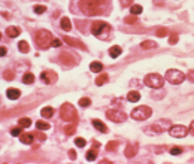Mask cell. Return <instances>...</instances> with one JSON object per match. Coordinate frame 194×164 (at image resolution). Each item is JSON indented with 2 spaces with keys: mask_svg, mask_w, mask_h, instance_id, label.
<instances>
[{
  "mask_svg": "<svg viewBox=\"0 0 194 164\" xmlns=\"http://www.w3.org/2000/svg\"><path fill=\"white\" fill-rule=\"evenodd\" d=\"M18 122H19V127H21V128H27V127H30V126H32V121H30L29 118H21Z\"/></svg>",
  "mask_w": 194,
  "mask_h": 164,
  "instance_id": "obj_29",
  "label": "cell"
},
{
  "mask_svg": "<svg viewBox=\"0 0 194 164\" xmlns=\"http://www.w3.org/2000/svg\"><path fill=\"white\" fill-rule=\"evenodd\" d=\"M109 81V76L106 75V73H100L99 76H97V79H96V84L100 87V85H103V84H106Z\"/></svg>",
  "mask_w": 194,
  "mask_h": 164,
  "instance_id": "obj_25",
  "label": "cell"
},
{
  "mask_svg": "<svg viewBox=\"0 0 194 164\" xmlns=\"http://www.w3.org/2000/svg\"><path fill=\"white\" fill-rule=\"evenodd\" d=\"M178 39H179V36H178L176 33H172L170 37H169V43H170V45H175L178 42Z\"/></svg>",
  "mask_w": 194,
  "mask_h": 164,
  "instance_id": "obj_39",
  "label": "cell"
},
{
  "mask_svg": "<svg viewBox=\"0 0 194 164\" xmlns=\"http://www.w3.org/2000/svg\"><path fill=\"white\" fill-rule=\"evenodd\" d=\"M60 45H61V40H58V39H54L53 43H51V46H55V48L60 46Z\"/></svg>",
  "mask_w": 194,
  "mask_h": 164,
  "instance_id": "obj_43",
  "label": "cell"
},
{
  "mask_svg": "<svg viewBox=\"0 0 194 164\" xmlns=\"http://www.w3.org/2000/svg\"><path fill=\"white\" fill-rule=\"evenodd\" d=\"M91 105V100H90L88 97H82V99H79V106H82V108H87Z\"/></svg>",
  "mask_w": 194,
  "mask_h": 164,
  "instance_id": "obj_32",
  "label": "cell"
},
{
  "mask_svg": "<svg viewBox=\"0 0 194 164\" xmlns=\"http://www.w3.org/2000/svg\"><path fill=\"white\" fill-rule=\"evenodd\" d=\"M188 78H190L191 81H194V72H193V70H191V72L188 73Z\"/></svg>",
  "mask_w": 194,
  "mask_h": 164,
  "instance_id": "obj_48",
  "label": "cell"
},
{
  "mask_svg": "<svg viewBox=\"0 0 194 164\" xmlns=\"http://www.w3.org/2000/svg\"><path fill=\"white\" fill-rule=\"evenodd\" d=\"M53 40H54L53 33L48 32V30H39V32L36 33V36H35L36 45H37L39 48H42V49L49 48L51 43H53Z\"/></svg>",
  "mask_w": 194,
  "mask_h": 164,
  "instance_id": "obj_2",
  "label": "cell"
},
{
  "mask_svg": "<svg viewBox=\"0 0 194 164\" xmlns=\"http://www.w3.org/2000/svg\"><path fill=\"white\" fill-rule=\"evenodd\" d=\"M11 134H12V136H19V134H21V127L12 128V130H11Z\"/></svg>",
  "mask_w": 194,
  "mask_h": 164,
  "instance_id": "obj_42",
  "label": "cell"
},
{
  "mask_svg": "<svg viewBox=\"0 0 194 164\" xmlns=\"http://www.w3.org/2000/svg\"><path fill=\"white\" fill-rule=\"evenodd\" d=\"M170 128V122L167 121V119H161L158 121L157 124H152L149 130H155V133H161V131H166V130H169Z\"/></svg>",
  "mask_w": 194,
  "mask_h": 164,
  "instance_id": "obj_11",
  "label": "cell"
},
{
  "mask_svg": "<svg viewBox=\"0 0 194 164\" xmlns=\"http://www.w3.org/2000/svg\"><path fill=\"white\" fill-rule=\"evenodd\" d=\"M181 154H182V148H179V146H173L170 149V155H181Z\"/></svg>",
  "mask_w": 194,
  "mask_h": 164,
  "instance_id": "obj_36",
  "label": "cell"
},
{
  "mask_svg": "<svg viewBox=\"0 0 194 164\" xmlns=\"http://www.w3.org/2000/svg\"><path fill=\"white\" fill-rule=\"evenodd\" d=\"M109 55H111L112 58H117L118 55H121V46L114 45L112 48H109Z\"/></svg>",
  "mask_w": 194,
  "mask_h": 164,
  "instance_id": "obj_19",
  "label": "cell"
},
{
  "mask_svg": "<svg viewBox=\"0 0 194 164\" xmlns=\"http://www.w3.org/2000/svg\"><path fill=\"white\" fill-rule=\"evenodd\" d=\"M141 46L143 49H154V48H157V43L154 40H143L141 43Z\"/></svg>",
  "mask_w": 194,
  "mask_h": 164,
  "instance_id": "obj_21",
  "label": "cell"
},
{
  "mask_svg": "<svg viewBox=\"0 0 194 164\" xmlns=\"http://www.w3.org/2000/svg\"><path fill=\"white\" fill-rule=\"evenodd\" d=\"M127 100L131 102V103H136V102L141 100V94H139L138 91H130L128 94H127Z\"/></svg>",
  "mask_w": 194,
  "mask_h": 164,
  "instance_id": "obj_17",
  "label": "cell"
},
{
  "mask_svg": "<svg viewBox=\"0 0 194 164\" xmlns=\"http://www.w3.org/2000/svg\"><path fill=\"white\" fill-rule=\"evenodd\" d=\"M124 21L128 22V24H134V22H136V15H130V17L124 18Z\"/></svg>",
  "mask_w": 194,
  "mask_h": 164,
  "instance_id": "obj_41",
  "label": "cell"
},
{
  "mask_svg": "<svg viewBox=\"0 0 194 164\" xmlns=\"http://www.w3.org/2000/svg\"><path fill=\"white\" fill-rule=\"evenodd\" d=\"M190 131H188V128L185 127V126H172V127L169 128V134L172 136V137H176V139H181V137H185L187 134H188Z\"/></svg>",
  "mask_w": 194,
  "mask_h": 164,
  "instance_id": "obj_8",
  "label": "cell"
},
{
  "mask_svg": "<svg viewBox=\"0 0 194 164\" xmlns=\"http://www.w3.org/2000/svg\"><path fill=\"white\" fill-rule=\"evenodd\" d=\"M106 116L111 119V121H114V122H123L125 121V118H127V115L124 113L123 110H118V109H111L106 112Z\"/></svg>",
  "mask_w": 194,
  "mask_h": 164,
  "instance_id": "obj_9",
  "label": "cell"
},
{
  "mask_svg": "<svg viewBox=\"0 0 194 164\" xmlns=\"http://www.w3.org/2000/svg\"><path fill=\"white\" fill-rule=\"evenodd\" d=\"M35 12L36 14H43V12H46V6L37 5V6H35Z\"/></svg>",
  "mask_w": 194,
  "mask_h": 164,
  "instance_id": "obj_38",
  "label": "cell"
},
{
  "mask_svg": "<svg viewBox=\"0 0 194 164\" xmlns=\"http://www.w3.org/2000/svg\"><path fill=\"white\" fill-rule=\"evenodd\" d=\"M130 11H131V15H139L143 9H142L141 5H131L130 6Z\"/></svg>",
  "mask_w": 194,
  "mask_h": 164,
  "instance_id": "obj_28",
  "label": "cell"
},
{
  "mask_svg": "<svg viewBox=\"0 0 194 164\" xmlns=\"http://www.w3.org/2000/svg\"><path fill=\"white\" fill-rule=\"evenodd\" d=\"M19 139H21V143H27V145L33 143V140H35L33 134H19Z\"/></svg>",
  "mask_w": 194,
  "mask_h": 164,
  "instance_id": "obj_20",
  "label": "cell"
},
{
  "mask_svg": "<svg viewBox=\"0 0 194 164\" xmlns=\"http://www.w3.org/2000/svg\"><path fill=\"white\" fill-rule=\"evenodd\" d=\"M163 84H164V79L158 73H149L145 76V85H148L151 88H161Z\"/></svg>",
  "mask_w": 194,
  "mask_h": 164,
  "instance_id": "obj_5",
  "label": "cell"
},
{
  "mask_svg": "<svg viewBox=\"0 0 194 164\" xmlns=\"http://www.w3.org/2000/svg\"><path fill=\"white\" fill-rule=\"evenodd\" d=\"M97 158V152H96V149H90L88 152H87V160L88 161H94Z\"/></svg>",
  "mask_w": 194,
  "mask_h": 164,
  "instance_id": "obj_30",
  "label": "cell"
},
{
  "mask_svg": "<svg viewBox=\"0 0 194 164\" xmlns=\"http://www.w3.org/2000/svg\"><path fill=\"white\" fill-rule=\"evenodd\" d=\"M117 148H118V142H109L107 145H106V149L107 151H117Z\"/></svg>",
  "mask_w": 194,
  "mask_h": 164,
  "instance_id": "obj_35",
  "label": "cell"
},
{
  "mask_svg": "<svg viewBox=\"0 0 194 164\" xmlns=\"http://www.w3.org/2000/svg\"><path fill=\"white\" fill-rule=\"evenodd\" d=\"M3 55H6V48L5 46H0V57H3Z\"/></svg>",
  "mask_w": 194,
  "mask_h": 164,
  "instance_id": "obj_45",
  "label": "cell"
},
{
  "mask_svg": "<svg viewBox=\"0 0 194 164\" xmlns=\"http://www.w3.org/2000/svg\"><path fill=\"white\" fill-rule=\"evenodd\" d=\"M6 95H8V99H11V100H17V99H19V95H21V91L17 90V88H9V90L6 91Z\"/></svg>",
  "mask_w": 194,
  "mask_h": 164,
  "instance_id": "obj_15",
  "label": "cell"
},
{
  "mask_svg": "<svg viewBox=\"0 0 194 164\" xmlns=\"http://www.w3.org/2000/svg\"><path fill=\"white\" fill-rule=\"evenodd\" d=\"M166 79L170 82V84H175V85H179L184 82L185 79V75L181 72V70H176V69H169L166 72Z\"/></svg>",
  "mask_w": 194,
  "mask_h": 164,
  "instance_id": "obj_6",
  "label": "cell"
},
{
  "mask_svg": "<svg viewBox=\"0 0 194 164\" xmlns=\"http://www.w3.org/2000/svg\"><path fill=\"white\" fill-rule=\"evenodd\" d=\"M3 78H5L6 81H12V79L15 78V75H14V72H12V70H6V72L3 73Z\"/></svg>",
  "mask_w": 194,
  "mask_h": 164,
  "instance_id": "obj_34",
  "label": "cell"
},
{
  "mask_svg": "<svg viewBox=\"0 0 194 164\" xmlns=\"http://www.w3.org/2000/svg\"><path fill=\"white\" fill-rule=\"evenodd\" d=\"M93 126L97 128V131H100V133H107V127L102 121H99V119H93Z\"/></svg>",
  "mask_w": 194,
  "mask_h": 164,
  "instance_id": "obj_16",
  "label": "cell"
},
{
  "mask_svg": "<svg viewBox=\"0 0 194 164\" xmlns=\"http://www.w3.org/2000/svg\"><path fill=\"white\" fill-rule=\"evenodd\" d=\"M36 128L37 130H49V124L48 122H43V121H37L36 122Z\"/></svg>",
  "mask_w": 194,
  "mask_h": 164,
  "instance_id": "obj_31",
  "label": "cell"
},
{
  "mask_svg": "<svg viewBox=\"0 0 194 164\" xmlns=\"http://www.w3.org/2000/svg\"><path fill=\"white\" fill-rule=\"evenodd\" d=\"M60 115H61V119H64V121H67V122H75V121L78 119L76 109L73 108V105H70V103L61 105V108H60Z\"/></svg>",
  "mask_w": 194,
  "mask_h": 164,
  "instance_id": "obj_3",
  "label": "cell"
},
{
  "mask_svg": "<svg viewBox=\"0 0 194 164\" xmlns=\"http://www.w3.org/2000/svg\"><path fill=\"white\" fill-rule=\"evenodd\" d=\"M60 24H61V28H63V30H66V32H70V30H72L70 19L67 18V17H63L61 21H60Z\"/></svg>",
  "mask_w": 194,
  "mask_h": 164,
  "instance_id": "obj_18",
  "label": "cell"
},
{
  "mask_svg": "<svg viewBox=\"0 0 194 164\" xmlns=\"http://www.w3.org/2000/svg\"><path fill=\"white\" fill-rule=\"evenodd\" d=\"M151 115H152V110H151L149 106H139V108L133 109V112H131V118H133V119H136V121L148 119Z\"/></svg>",
  "mask_w": 194,
  "mask_h": 164,
  "instance_id": "obj_4",
  "label": "cell"
},
{
  "mask_svg": "<svg viewBox=\"0 0 194 164\" xmlns=\"http://www.w3.org/2000/svg\"><path fill=\"white\" fill-rule=\"evenodd\" d=\"M0 39H2V33H0Z\"/></svg>",
  "mask_w": 194,
  "mask_h": 164,
  "instance_id": "obj_49",
  "label": "cell"
},
{
  "mask_svg": "<svg viewBox=\"0 0 194 164\" xmlns=\"http://www.w3.org/2000/svg\"><path fill=\"white\" fill-rule=\"evenodd\" d=\"M109 30H111V27L106 24L105 21H94L91 24V33L94 36H102L103 33L109 32Z\"/></svg>",
  "mask_w": 194,
  "mask_h": 164,
  "instance_id": "obj_7",
  "label": "cell"
},
{
  "mask_svg": "<svg viewBox=\"0 0 194 164\" xmlns=\"http://www.w3.org/2000/svg\"><path fill=\"white\" fill-rule=\"evenodd\" d=\"M130 3H131V0H123V3H121V6H123V8H125V6H128Z\"/></svg>",
  "mask_w": 194,
  "mask_h": 164,
  "instance_id": "obj_46",
  "label": "cell"
},
{
  "mask_svg": "<svg viewBox=\"0 0 194 164\" xmlns=\"http://www.w3.org/2000/svg\"><path fill=\"white\" fill-rule=\"evenodd\" d=\"M138 149H139L138 143H128L127 148H125V151H124V154H125V157L131 158V157H134L138 154Z\"/></svg>",
  "mask_w": 194,
  "mask_h": 164,
  "instance_id": "obj_12",
  "label": "cell"
},
{
  "mask_svg": "<svg viewBox=\"0 0 194 164\" xmlns=\"http://www.w3.org/2000/svg\"><path fill=\"white\" fill-rule=\"evenodd\" d=\"M69 157H70L72 160H75V158H76V152H75L73 149H70V151H69Z\"/></svg>",
  "mask_w": 194,
  "mask_h": 164,
  "instance_id": "obj_44",
  "label": "cell"
},
{
  "mask_svg": "<svg viewBox=\"0 0 194 164\" xmlns=\"http://www.w3.org/2000/svg\"><path fill=\"white\" fill-rule=\"evenodd\" d=\"M102 69H103V64L102 63H99V61H93L91 64H90V70L91 72H102Z\"/></svg>",
  "mask_w": 194,
  "mask_h": 164,
  "instance_id": "obj_22",
  "label": "cell"
},
{
  "mask_svg": "<svg viewBox=\"0 0 194 164\" xmlns=\"http://www.w3.org/2000/svg\"><path fill=\"white\" fill-rule=\"evenodd\" d=\"M6 35L9 37L19 36V28H18V27H8V28H6Z\"/></svg>",
  "mask_w": 194,
  "mask_h": 164,
  "instance_id": "obj_23",
  "label": "cell"
},
{
  "mask_svg": "<svg viewBox=\"0 0 194 164\" xmlns=\"http://www.w3.org/2000/svg\"><path fill=\"white\" fill-rule=\"evenodd\" d=\"M40 79H42L45 84H55L57 79H58V76H57V73L53 72V70H45V72H42V75H40Z\"/></svg>",
  "mask_w": 194,
  "mask_h": 164,
  "instance_id": "obj_10",
  "label": "cell"
},
{
  "mask_svg": "<svg viewBox=\"0 0 194 164\" xmlns=\"http://www.w3.org/2000/svg\"><path fill=\"white\" fill-rule=\"evenodd\" d=\"M75 143H76V146H79V148H84V146L87 145L85 139H82V137H78V139L75 140Z\"/></svg>",
  "mask_w": 194,
  "mask_h": 164,
  "instance_id": "obj_40",
  "label": "cell"
},
{
  "mask_svg": "<svg viewBox=\"0 0 194 164\" xmlns=\"http://www.w3.org/2000/svg\"><path fill=\"white\" fill-rule=\"evenodd\" d=\"M60 61H61L63 64H66V66H73V64H75L73 55L67 54V52H61V54H60Z\"/></svg>",
  "mask_w": 194,
  "mask_h": 164,
  "instance_id": "obj_13",
  "label": "cell"
},
{
  "mask_svg": "<svg viewBox=\"0 0 194 164\" xmlns=\"http://www.w3.org/2000/svg\"><path fill=\"white\" fill-rule=\"evenodd\" d=\"M64 42L66 43H69L70 46H76V48H79V49H87L85 48V45L82 43V42H79V40H76V39H72L69 36H64Z\"/></svg>",
  "mask_w": 194,
  "mask_h": 164,
  "instance_id": "obj_14",
  "label": "cell"
},
{
  "mask_svg": "<svg viewBox=\"0 0 194 164\" xmlns=\"http://www.w3.org/2000/svg\"><path fill=\"white\" fill-rule=\"evenodd\" d=\"M75 130H76V128H75V124H70V126H67V127L64 128V131H66L67 136H72V134L75 133Z\"/></svg>",
  "mask_w": 194,
  "mask_h": 164,
  "instance_id": "obj_37",
  "label": "cell"
},
{
  "mask_svg": "<svg viewBox=\"0 0 194 164\" xmlns=\"http://www.w3.org/2000/svg\"><path fill=\"white\" fill-rule=\"evenodd\" d=\"M18 48H19V52H22V54H27V52L30 51V46H29V43H27L26 40H21V42L18 43Z\"/></svg>",
  "mask_w": 194,
  "mask_h": 164,
  "instance_id": "obj_26",
  "label": "cell"
},
{
  "mask_svg": "<svg viewBox=\"0 0 194 164\" xmlns=\"http://www.w3.org/2000/svg\"><path fill=\"white\" fill-rule=\"evenodd\" d=\"M22 82L27 84V85L33 84V82H35V75H33V73H26V75L22 76Z\"/></svg>",
  "mask_w": 194,
  "mask_h": 164,
  "instance_id": "obj_27",
  "label": "cell"
},
{
  "mask_svg": "<svg viewBox=\"0 0 194 164\" xmlns=\"http://www.w3.org/2000/svg\"><path fill=\"white\" fill-rule=\"evenodd\" d=\"M157 36H160V37L169 36V30L164 28V27H160V28H157Z\"/></svg>",
  "mask_w": 194,
  "mask_h": 164,
  "instance_id": "obj_33",
  "label": "cell"
},
{
  "mask_svg": "<svg viewBox=\"0 0 194 164\" xmlns=\"http://www.w3.org/2000/svg\"><path fill=\"white\" fill-rule=\"evenodd\" d=\"M40 115H42L43 118H51L54 115V109L51 106H46V108H43V109L40 110Z\"/></svg>",
  "mask_w": 194,
  "mask_h": 164,
  "instance_id": "obj_24",
  "label": "cell"
},
{
  "mask_svg": "<svg viewBox=\"0 0 194 164\" xmlns=\"http://www.w3.org/2000/svg\"><path fill=\"white\" fill-rule=\"evenodd\" d=\"M190 133H193V136H194V121L191 122V126H190Z\"/></svg>",
  "mask_w": 194,
  "mask_h": 164,
  "instance_id": "obj_47",
  "label": "cell"
},
{
  "mask_svg": "<svg viewBox=\"0 0 194 164\" xmlns=\"http://www.w3.org/2000/svg\"><path fill=\"white\" fill-rule=\"evenodd\" d=\"M79 9L88 17L103 15L111 9V0H81Z\"/></svg>",
  "mask_w": 194,
  "mask_h": 164,
  "instance_id": "obj_1",
  "label": "cell"
}]
</instances>
